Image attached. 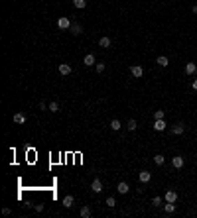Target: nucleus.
I'll list each match as a JSON object with an SVG mask.
<instances>
[{
    "label": "nucleus",
    "instance_id": "nucleus-9",
    "mask_svg": "<svg viewBox=\"0 0 197 218\" xmlns=\"http://www.w3.org/2000/svg\"><path fill=\"white\" fill-rule=\"evenodd\" d=\"M69 73H71V65H67V63H59V75L67 77Z\"/></svg>",
    "mask_w": 197,
    "mask_h": 218
},
{
    "label": "nucleus",
    "instance_id": "nucleus-28",
    "mask_svg": "<svg viewBox=\"0 0 197 218\" xmlns=\"http://www.w3.org/2000/svg\"><path fill=\"white\" fill-rule=\"evenodd\" d=\"M95 69H97V73H104V63H97Z\"/></svg>",
    "mask_w": 197,
    "mask_h": 218
},
{
    "label": "nucleus",
    "instance_id": "nucleus-23",
    "mask_svg": "<svg viewBox=\"0 0 197 218\" xmlns=\"http://www.w3.org/2000/svg\"><path fill=\"white\" fill-rule=\"evenodd\" d=\"M164 155H160V153H158V155H154V163H156V165H164Z\"/></svg>",
    "mask_w": 197,
    "mask_h": 218
},
{
    "label": "nucleus",
    "instance_id": "nucleus-6",
    "mask_svg": "<svg viewBox=\"0 0 197 218\" xmlns=\"http://www.w3.org/2000/svg\"><path fill=\"white\" fill-rule=\"evenodd\" d=\"M154 130H156V132H164V130H166V122H164V118L154 120Z\"/></svg>",
    "mask_w": 197,
    "mask_h": 218
},
{
    "label": "nucleus",
    "instance_id": "nucleus-15",
    "mask_svg": "<svg viewBox=\"0 0 197 218\" xmlns=\"http://www.w3.org/2000/svg\"><path fill=\"white\" fill-rule=\"evenodd\" d=\"M156 63H158L160 67H167V65H170V59H167L166 55H160V57L156 59Z\"/></svg>",
    "mask_w": 197,
    "mask_h": 218
},
{
    "label": "nucleus",
    "instance_id": "nucleus-13",
    "mask_svg": "<svg viewBox=\"0 0 197 218\" xmlns=\"http://www.w3.org/2000/svg\"><path fill=\"white\" fill-rule=\"evenodd\" d=\"M197 71V65L195 63H185V75H193Z\"/></svg>",
    "mask_w": 197,
    "mask_h": 218
},
{
    "label": "nucleus",
    "instance_id": "nucleus-2",
    "mask_svg": "<svg viewBox=\"0 0 197 218\" xmlns=\"http://www.w3.org/2000/svg\"><path fill=\"white\" fill-rule=\"evenodd\" d=\"M57 28H59V30H69V28H71V22H69V18H65V16H61V18L57 20Z\"/></svg>",
    "mask_w": 197,
    "mask_h": 218
},
{
    "label": "nucleus",
    "instance_id": "nucleus-4",
    "mask_svg": "<svg viewBox=\"0 0 197 218\" xmlns=\"http://www.w3.org/2000/svg\"><path fill=\"white\" fill-rule=\"evenodd\" d=\"M183 132H185V126H183L181 122H178L174 128H171V134H175V136H181Z\"/></svg>",
    "mask_w": 197,
    "mask_h": 218
},
{
    "label": "nucleus",
    "instance_id": "nucleus-30",
    "mask_svg": "<svg viewBox=\"0 0 197 218\" xmlns=\"http://www.w3.org/2000/svg\"><path fill=\"white\" fill-rule=\"evenodd\" d=\"M191 87H193V90H197V79H195L193 83H191Z\"/></svg>",
    "mask_w": 197,
    "mask_h": 218
},
{
    "label": "nucleus",
    "instance_id": "nucleus-8",
    "mask_svg": "<svg viewBox=\"0 0 197 218\" xmlns=\"http://www.w3.org/2000/svg\"><path fill=\"white\" fill-rule=\"evenodd\" d=\"M116 191L120 192V195H126L128 191H130V187H128V183H124V181H120L118 185H116Z\"/></svg>",
    "mask_w": 197,
    "mask_h": 218
},
{
    "label": "nucleus",
    "instance_id": "nucleus-24",
    "mask_svg": "<svg viewBox=\"0 0 197 218\" xmlns=\"http://www.w3.org/2000/svg\"><path fill=\"white\" fill-rule=\"evenodd\" d=\"M126 128L130 130V132H134V130L138 128V124H136V120H128V124H126Z\"/></svg>",
    "mask_w": 197,
    "mask_h": 218
},
{
    "label": "nucleus",
    "instance_id": "nucleus-1",
    "mask_svg": "<svg viewBox=\"0 0 197 218\" xmlns=\"http://www.w3.org/2000/svg\"><path fill=\"white\" fill-rule=\"evenodd\" d=\"M130 73H132L134 79H142V77H144V69H142L140 65H132L130 67Z\"/></svg>",
    "mask_w": 197,
    "mask_h": 218
},
{
    "label": "nucleus",
    "instance_id": "nucleus-27",
    "mask_svg": "<svg viewBox=\"0 0 197 218\" xmlns=\"http://www.w3.org/2000/svg\"><path fill=\"white\" fill-rule=\"evenodd\" d=\"M107 206H111V208H112V206H116V200L112 199V196H108V199H107Z\"/></svg>",
    "mask_w": 197,
    "mask_h": 218
},
{
    "label": "nucleus",
    "instance_id": "nucleus-5",
    "mask_svg": "<svg viewBox=\"0 0 197 218\" xmlns=\"http://www.w3.org/2000/svg\"><path fill=\"white\" fill-rule=\"evenodd\" d=\"M164 200L166 203H175V200H178V192L175 191H167L166 196H164Z\"/></svg>",
    "mask_w": 197,
    "mask_h": 218
},
{
    "label": "nucleus",
    "instance_id": "nucleus-3",
    "mask_svg": "<svg viewBox=\"0 0 197 218\" xmlns=\"http://www.w3.org/2000/svg\"><path fill=\"white\" fill-rule=\"evenodd\" d=\"M91 191L93 192H100L103 191V181H100V179H95V181L91 183Z\"/></svg>",
    "mask_w": 197,
    "mask_h": 218
},
{
    "label": "nucleus",
    "instance_id": "nucleus-26",
    "mask_svg": "<svg viewBox=\"0 0 197 218\" xmlns=\"http://www.w3.org/2000/svg\"><path fill=\"white\" fill-rule=\"evenodd\" d=\"M162 200H164V199H162V196H154L152 204H154V206H162Z\"/></svg>",
    "mask_w": 197,
    "mask_h": 218
},
{
    "label": "nucleus",
    "instance_id": "nucleus-12",
    "mask_svg": "<svg viewBox=\"0 0 197 218\" xmlns=\"http://www.w3.org/2000/svg\"><path fill=\"white\" fill-rule=\"evenodd\" d=\"M83 65H87V67L95 65V55H93V53H89V55H85V59H83Z\"/></svg>",
    "mask_w": 197,
    "mask_h": 218
},
{
    "label": "nucleus",
    "instance_id": "nucleus-29",
    "mask_svg": "<svg viewBox=\"0 0 197 218\" xmlns=\"http://www.w3.org/2000/svg\"><path fill=\"white\" fill-rule=\"evenodd\" d=\"M33 208H36V212H44V204H36Z\"/></svg>",
    "mask_w": 197,
    "mask_h": 218
},
{
    "label": "nucleus",
    "instance_id": "nucleus-31",
    "mask_svg": "<svg viewBox=\"0 0 197 218\" xmlns=\"http://www.w3.org/2000/svg\"><path fill=\"white\" fill-rule=\"evenodd\" d=\"M193 14H197V4H195V6H193Z\"/></svg>",
    "mask_w": 197,
    "mask_h": 218
},
{
    "label": "nucleus",
    "instance_id": "nucleus-25",
    "mask_svg": "<svg viewBox=\"0 0 197 218\" xmlns=\"http://www.w3.org/2000/svg\"><path fill=\"white\" fill-rule=\"evenodd\" d=\"M164 116H166L164 110H156L154 112V120H160V118H164Z\"/></svg>",
    "mask_w": 197,
    "mask_h": 218
},
{
    "label": "nucleus",
    "instance_id": "nucleus-7",
    "mask_svg": "<svg viewBox=\"0 0 197 218\" xmlns=\"http://www.w3.org/2000/svg\"><path fill=\"white\" fill-rule=\"evenodd\" d=\"M183 163H185V161H183V157H181V155H175L174 159H171V165H174L175 169H181Z\"/></svg>",
    "mask_w": 197,
    "mask_h": 218
},
{
    "label": "nucleus",
    "instance_id": "nucleus-22",
    "mask_svg": "<svg viewBox=\"0 0 197 218\" xmlns=\"http://www.w3.org/2000/svg\"><path fill=\"white\" fill-rule=\"evenodd\" d=\"M47 110L49 112H59V104H57V102H49L47 104Z\"/></svg>",
    "mask_w": 197,
    "mask_h": 218
},
{
    "label": "nucleus",
    "instance_id": "nucleus-16",
    "mask_svg": "<svg viewBox=\"0 0 197 218\" xmlns=\"http://www.w3.org/2000/svg\"><path fill=\"white\" fill-rule=\"evenodd\" d=\"M164 210H166V214H174V212H175V204L174 203H166Z\"/></svg>",
    "mask_w": 197,
    "mask_h": 218
},
{
    "label": "nucleus",
    "instance_id": "nucleus-17",
    "mask_svg": "<svg viewBox=\"0 0 197 218\" xmlns=\"http://www.w3.org/2000/svg\"><path fill=\"white\" fill-rule=\"evenodd\" d=\"M73 200H75L73 196H71V195H67L65 199H63V206H65V208H71V206H73Z\"/></svg>",
    "mask_w": 197,
    "mask_h": 218
},
{
    "label": "nucleus",
    "instance_id": "nucleus-21",
    "mask_svg": "<svg viewBox=\"0 0 197 218\" xmlns=\"http://www.w3.org/2000/svg\"><path fill=\"white\" fill-rule=\"evenodd\" d=\"M120 128H122V124H120V120H112V122H111V130H114V132H118V130Z\"/></svg>",
    "mask_w": 197,
    "mask_h": 218
},
{
    "label": "nucleus",
    "instance_id": "nucleus-14",
    "mask_svg": "<svg viewBox=\"0 0 197 218\" xmlns=\"http://www.w3.org/2000/svg\"><path fill=\"white\" fill-rule=\"evenodd\" d=\"M12 120H14L16 124H24V122H26V116H24L22 112H16V114H14V118H12Z\"/></svg>",
    "mask_w": 197,
    "mask_h": 218
},
{
    "label": "nucleus",
    "instance_id": "nucleus-11",
    "mask_svg": "<svg viewBox=\"0 0 197 218\" xmlns=\"http://www.w3.org/2000/svg\"><path fill=\"white\" fill-rule=\"evenodd\" d=\"M69 30H71V33L79 36V33H83V26H81V24H77V22H75V24H71V28H69Z\"/></svg>",
    "mask_w": 197,
    "mask_h": 218
},
{
    "label": "nucleus",
    "instance_id": "nucleus-10",
    "mask_svg": "<svg viewBox=\"0 0 197 218\" xmlns=\"http://www.w3.org/2000/svg\"><path fill=\"white\" fill-rule=\"evenodd\" d=\"M150 177H152V175H150V171H140V173H138V179H140V183H148Z\"/></svg>",
    "mask_w": 197,
    "mask_h": 218
},
{
    "label": "nucleus",
    "instance_id": "nucleus-20",
    "mask_svg": "<svg viewBox=\"0 0 197 218\" xmlns=\"http://www.w3.org/2000/svg\"><path fill=\"white\" fill-rule=\"evenodd\" d=\"M99 45H100V47H111V37H100Z\"/></svg>",
    "mask_w": 197,
    "mask_h": 218
},
{
    "label": "nucleus",
    "instance_id": "nucleus-18",
    "mask_svg": "<svg viewBox=\"0 0 197 218\" xmlns=\"http://www.w3.org/2000/svg\"><path fill=\"white\" fill-rule=\"evenodd\" d=\"M91 214H93L91 206H83V208H81V216H83V218H91Z\"/></svg>",
    "mask_w": 197,
    "mask_h": 218
},
{
    "label": "nucleus",
    "instance_id": "nucleus-19",
    "mask_svg": "<svg viewBox=\"0 0 197 218\" xmlns=\"http://www.w3.org/2000/svg\"><path fill=\"white\" fill-rule=\"evenodd\" d=\"M73 6L83 10V8H87V0H73Z\"/></svg>",
    "mask_w": 197,
    "mask_h": 218
}]
</instances>
